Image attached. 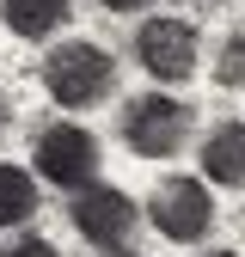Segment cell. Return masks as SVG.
I'll list each match as a JSON object with an SVG mask.
<instances>
[{
  "label": "cell",
  "instance_id": "3957f363",
  "mask_svg": "<svg viewBox=\"0 0 245 257\" xmlns=\"http://www.w3.org/2000/svg\"><path fill=\"white\" fill-rule=\"evenodd\" d=\"M190 104L172 98V92H141V98L122 104V141H129V153L141 159H172L184 147V135H190Z\"/></svg>",
  "mask_w": 245,
  "mask_h": 257
},
{
  "label": "cell",
  "instance_id": "8fae6325",
  "mask_svg": "<svg viewBox=\"0 0 245 257\" xmlns=\"http://www.w3.org/2000/svg\"><path fill=\"white\" fill-rule=\"evenodd\" d=\"M0 257H61V251H55V245H49L43 233H31V239H13V245L0 251Z\"/></svg>",
  "mask_w": 245,
  "mask_h": 257
},
{
  "label": "cell",
  "instance_id": "277c9868",
  "mask_svg": "<svg viewBox=\"0 0 245 257\" xmlns=\"http://www.w3.org/2000/svg\"><path fill=\"white\" fill-rule=\"evenodd\" d=\"M196 55H202V37L190 19H172V13H153L135 25V61L160 80V86H184L196 74Z\"/></svg>",
  "mask_w": 245,
  "mask_h": 257
},
{
  "label": "cell",
  "instance_id": "7c38bea8",
  "mask_svg": "<svg viewBox=\"0 0 245 257\" xmlns=\"http://www.w3.org/2000/svg\"><path fill=\"white\" fill-rule=\"evenodd\" d=\"M104 7H110V13H147L153 0H104Z\"/></svg>",
  "mask_w": 245,
  "mask_h": 257
},
{
  "label": "cell",
  "instance_id": "5bb4252c",
  "mask_svg": "<svg viewBox=\"0 0 245 257\" xmlns=\"http://www.w3.org/2000/svg\"><path fill=\"white\" fill-rule=\"evenodd\" d=\"M208 257H239V251H208Z\"/></svg>",
  "mask_w": 245,
  "mask_h": 257
},
{
  "label": "cell",
  "instance_id": "6da1fadb",
  "mask_svg": "<svg viewBox=\"0 0 245 257\" xmlns=\"http://www.w3.org/2000/svg\"><path fill=\"white\" fill-rule=\"evenodd\" d=\"M43 92H49L61 110L98 104V98H110V92H116V55L98 49V43H86V37L55 43V49L43 55Z\"/></svg>",
  "mask_w": 245,
  "mask_h": 257
},
{
  "label": "cell",
  "instance_id": "8992f818",
  "mask_svg": "<svg viewBox=\"0 0 245 257\" xmlns=\"http://www.w3.org/2000/svg\"><path fill=\"white\" fill-rule=\"evenodd\" d=\"M68 220H74V233H80L86 245H98V251H116V257H122V245H129V239H135V227H141V208L122 196V190L92 184L86 196H74Z\"/></svg>",
  "mask_w": 245,
  "mask_h": 257
},
{
  "label": "cell",
  "instance_id": "52a82bcc",
  "mask_svg": "<svg viewBox=\"0 0 245 257\" xmlns=\"http://www.w3.org/2000/svg\"><path fill=\"white\" fill-rule=\"evenodd\" d=\"M0 19H7L13 37L25 43H43L68 25V0H0Z\"/></svg>",
  "mask_w": 245,
  "mask_h": 257
},
{
  "label": "cell",
  "instance_id": "ba28073f",
  "mask_svg": "<svg viewBox=\"0 0 245 257\" xmlns=\"http://www.w3.org/2000/svg\"><path fill=\"white\" fill-rule=\"evenodd\" d=\"M202 172L208 184H245V122H221L202 141Z\"/></svg>",
  "mask_w": 245,
  "mask_h": 257
},
{
  "label": "cell",
  "instance_id": "7a4b0ae2",
  "mask_svg": "<svg viewBox=\"0 0 245 257\" xmlns=\"http://www.w3.org/2000/svg\"><path fill=\"white\" fill-rule=\"evenodd\" d=\"M98 135L80 122H49L37 128V141H31V172H43V184L55 190H74V196H86L92 184H98Z\"/></svg>",
  "mask_w": 245,
  "mask_h": 257
},
{
  "label": "cell",
  "instance_id": "5b68a950",
  "mask_svg": "<svg viewBox=\"0 0 245 257\" xmlns=\"http://www.w3.org/2000/svg\"><path fill=\"white\" fill-rule=\"evenodd\" d=\"M147 220L172 245H196L214 227V196H208L202 178H160V190L147 196Z\"/></svg>",
  "mask_w": 245,
  "mask_h": 257
},
{
  "label": "cell",
  "instance_id": "30bf717a",
  "mask_svg": "<svg viewBox=\"0 0 245 257\" xmlns=\"http://www.w3.org/2000/svg\"><path fill=\"white\" fill-rule=\"evenodd\" d=\"M214 80L221 86H245V37L239 31H227L221 49H214Z\"/></svg>",
  "mask_w": 245,
  "mask_h": 257
},
{
  "label": "cell",
  "instance_id": "4fadbf2b",
  "mask_svg": "<svg viewBox=\"0 0 245 257\" xmlns=\"http://www.w3.org/2000/svg\"><path fill=\"white\" fill-rule=\"evenodd\" d=\"M7 122H13V104H7V92H0V135H7Z\"/></svg>",
  "mask_w": 245,
  "mask_h": 257
},
{
  "label": "cell",
  "instance_id": "9a60e30c",
  "mask_svg": "<svg viewBox=\"0 0 245 257\" xmlns=\"http://www.w3.org/2000/svg\"><path fill=\"white\" fill-rule=\"evenodd\" d=\"M122 257H135V251H122Z\"/></svg>",
  "mask_w": 245,
  "mask_h": 257
},
{
  "label": "cell",
  "instance_id": "9c48e42d",
  "mask_svg": "<svg viewBox=\"0 0 245 257\" xmlns=\"http://www.w3.org/2000/svg\"><path fill=\"white\" fill-rule=\"evenodd\" d=\"M31 214H37V178L0 159V227H25Z\"/></svg>",
  "mask_w": 245,
  "mask_h": 257
}]
</instances>
